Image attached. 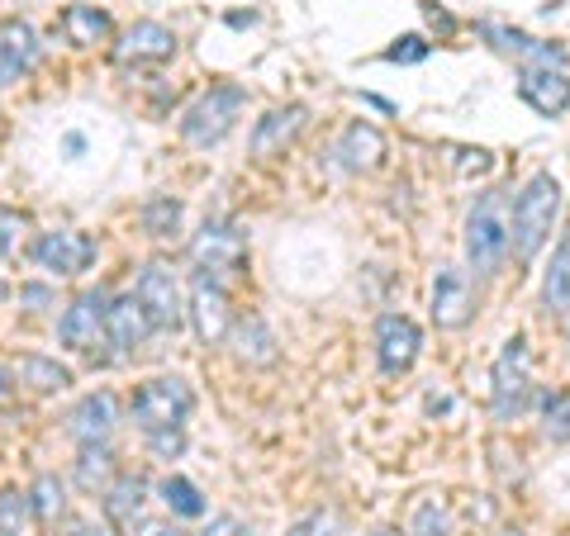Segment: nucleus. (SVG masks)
Here are the masks:
<instances>
[{
	"label": "nucleus",
	"mask_w": 570,
	"mask_h": 536,
	"mask_svg": "<svg viewBox=\"0 0 570 536\" xmlns=\"http://www.w3.org/2000/svg\"><path fill=\"white\" fill-rule=\"evenodd\" d=\"M542 304H547V314H566V304H570V234L557 247V257H551V271L542 280Z\"/></svg>",
	"instance_id": "25"
},
{
	"label": "nucleus",
	"mask_w": 570,
	"mask_h": 536,
	"mask_svg": "<svg viewBox=\"0 0 570 536\" xmlns=\"http://www.w3.org/2000/svg\"><path fill=\"white\" fill-rule=\"evenodd\" d=\"M305 119H309L305 105H281V110L262 115L257 129H253V157H262V162L266 157H281L299 133H305Z\"/></svg>",
	"instance_id": "19"
},
{
	"label": "nucleus",
	"mask_w": 570,
	"mask_h": 536,
	"mask_svg": "<svg viewBox=\"0 0 570 536\" xmlns=\"http://www.w3.org/2000/svg\"><path fill=\"white\" fill-rule=\"evenodd\" d=\"M134 295H138V304H142V314H148L153 332H176V328L186 324L181 280L171 276V266H163V261H148V266H142V271H138Z\"/></svg>",
	"instance_id": "7"
},
{
	"label": "nucleus",
	"mask_w": 570,
	"mask_h": 536,
	"mask_svg": "<svg viewBox=\"0 0 570 536\" xmlns=\"http://www.w3.org/2000/svg\"><path fill=\"white\" fill-rule=\"evenodd\" d=\"M190 324H195V337H200L205 347H219L228 332H234V309H228V290L219 280H209L195 271L190 280Z\"/></svg>",
	"instance_id": "10"
},
{
	"label": "nucleus",
	"mask_w": 570,
	"mask_h": 536,
	"mask_svg": "<svg viewBox=\"0 0 570 536\" xmlns=\"http://www.w3.org/2000/svg\"><path fill=\"white\" fill-rule=\"evenodd\" d=\"M509 257V200L504 190H485L466 214V266L475 280L499 276V266Z\"/></svg>",
	"instance_id": "2"
},
{
	"label": "nucleus",
	"mask_w": 570,
	"mask_h": 536,
	"mask_svg": "<svg viewBox=\"0 0 570 536\" xmlns=\"http://www.w3.org/2000/svg\"><path fill=\"white\" fill-rule=\"evenodd\" d=\"M234 343H238V356H243V361H253V366L276 361V337H272V328H266L257 314L234 318Z\"/></svg>",
	"instance_id": "24"
},
{
	"label": "nucleus",
	"mask_w": 570,
	"mask_h": 536,
	"mask_svg": "<svg viewBox=\"0 0 570 536\" xmlns=\"http://www.w3.org/2000/svg\"><path fill=\"white\" fill-rule=\"evenodd\" d=\"M148 536H186L181 527H148Z\"/></svg>",
	"instance_id": "39"
},
{
	"label": "nucleus",
	"mask_w": 570,
	"mask_h": 536,
	"mask_svg": "<svg viewBox=\"0 0 570 536\" xmlns=\"http://www.w3.org/2000/svg\"><path fill=\"white\" fill-rule=\"evenodd\" d=\"M471 271H461V266H442L433 276V324L442 332H456L471 324Z\"/></svg>",
	"instance_id": "13"
},
{
	"label": "nucleus",
	"mask_w": 570,
	"mask_h": 536,
	"mask_svg": "<svg viewBox=\"0 0 570 536\" xmlns=\"http://www.w3.org/2000/svg\"><path fill=\"white\" fill-rule=\"evenodd\" d=\"M6 295H10V285H6V280H0V299H6Z\"/></svg>",
	"instance_id": "41"
},
{
	"label": "nucleus",
	"mask_w": 570,
	"mask_h": 536,
	"mask_svg": "<svg viewBox=\"0 0 570 536\" xmlns=\"http://www.w3.org/2000/svg\"><path fill=\"white\" fill-rule=\"evenodd\" d=\"M480 33H485V39H490L499 52L519 58L523 67H561V71H566V48L547 43V39H532V33L509 29V24H480Z\"/></svg>",
	"instance_id": "18"
},
{
	"label": "nucleus",
	"mask_w": 570,
	"mask_h": 536,
	"mask_svg": "<svg viewBox=\"0 0 570 536\" xmlns=\"http://www.w3.org/2000/svg\"><path fill=\"white\" fill-rule=\"evenodd\" d=\"M519 96L538 115L557 119V115L570 110V71H561V67H523L519 71Z\"/></svg>",
	"instance_id": "15"
},
{
	"label": "nucleus",
	"mask_w": 570,
	"mask_h": 536,
	"mask_svg": "<svg viewBox=\"0 0 570 536\" xmlns=\"http://www.w3.org/2000/svg\"><path fill=\"white\" fill-rule=\"evenodd\" d=\"M371 536H400V532H390V527H381V532H371Z\"/></svg>",
	"instance_id": "40"
},
{
	"label": "nucleus",
	"mask_w": 570,
	"mask_h": 536,
	"mask_svg": "<svg viewBox=\"0 0 570 536\" xmlns=\"http://www.w3.org/2000/svg\"><path fill=\"white\" fill-rule=\"evenodd\" d=\"M566 318H570V304H566Z\"/></svg>",
	"instance_id": "43"
},
{
	"label": "nucleus",
	"mask_w": 570,
	"mask_h": 536,
	"mask_svg": "<svg viewBox=\"0 0 570 536\" xmlns=\"http://www.w3.org/2000/svg\"><path fill=\"white\" fill-rule=\"evenodd\" d=\"M10 395H14V375H10L6 366H0V404H6Z\"/></svg>",
	"instance_id": "38"
},
{
	"label": "nucleus",
	"mask_w": 570,
	"mask_h": 536,
	"mask_svg": "<svg viewBox=\"0 0 570 536\" xmlns=\"http://www.w3.org/2000/svg\"><path fill=\"white\" fill-rule=\"evenodd\" d=\"M409 536H452V508L442 498H419L409 513Z\"/></svg>",
	"instance_id": "27"
},
{
	"label": "nucleus",
	"mask_w": 570,
	"mask_h": 536,
	"mask_svg": "<svg viewBox=\"0 0 570 536\" xmlns=\"http://www.w3.org/2000/svg\"><path fill=\"white\" fill-rule=\"evenodd\" d=\"M176 58V33L157 20H138L119 33L115 43V62L119 67H157V62H171Z\"/></svg>",
	"instance_id": "12"
},
{
	"label": "nucleus",
	"mask_w": 570,
	"mask_h": 536,
	"mask_svg": "<svg viewBox=\"0 0 570 536\" xmlns=\"http://www.w3.org/2000/svg\"><path fill=\"white\" fill-rule=\"evenodd\" d=\"M190 408H195V395L181 375H157V380H142L134 389L129 414L138 423V433L153 437V433H176L190 418Z\"/></svg>",
	"instance_id": "4"
},
{
	"label": "nucleus",
	"mask_w": 570,
	"mask_h": 536,
	"mask_svg": "<svg viewBox=\"0 0 570 536\" xmlns=\"http://www.w3.org/2000/svg\"><path fill=\"white\" fill-rule=\"evenodd\" d=\"M29 494V508H33V523H58L62 508H67V485L58 475H39L33 479V489Z\"/></svg>",
	"instance_id": "26"
},
{
	"label": "nucleus",
	"mask_w": 570,
	"mask_h": 536,
	"mask_svg": "<svg viewBox=\"0 0 570 536\" xmlns=\"http://www.w3.org/2000/svg\"><path fill=\"white\" fill-rule=\"evenodd\" d=\"M142 504H148V479L142 475H119L110 489H105V513L115 517V523H134L142 517Z\"/></svg>",
	"instance_id": "23"
},
{
	"label": "nucleus",
	"mask_w": 570,
	"mask_h": 536,
	"mask_svg": "<svg viewBox=\"0 0 570 536\" xmlns=\"http://www.w3.org/2000/svg\"><path fill=\"white\" fill-rule=\"evenodd\" d=\"M142 224H148L153 238H171L176 228H181V205L176 200H153L148 209H142Z\"/></svg>",
	"instance_id": "33"
},
{
	"label": "nucleus",
	"mask_w": 570,
	"mask_h": 536,
	"mask_svg": "<svg viewBox=\"0 0 570 536\" xmlns=\"http://www.w3.org/2000/svg\"><path fill=\"white\" fill-rule=\"evenodd\" d=\"M105 337H110V347L119 356H134L153 337V324H148V314H142V304H138L134 290L115 295L110 304H105Z\"/></svg>",
	"instance_id": "14"
},
{
	"label": "nucleus",
	"mask_w": 570,
	"mask_h": 536,
	"mask_svg": "<svg viewBox=\"0 0 570 536\" xmlns=\"http://www.w3.org/2000/svg\"><path fill=\"white\" fill-rule=\"evenodd\" d=\"M29 257L39 261V271L48 276H81L86 266L96 261V238L81 234V228H48V234H39V242L29 247Z\"/></svg>",
	"instance_id": "9"
},
{
	"label": "nucleus",
	"mask_w": 570,
	"mask_h": 536,
	"mask_svg": "<svg viewBox=\"0 0 570 536\" xmlns=\"http://www.w3.org/2000/svg\"><path fill=\"white\" fill-rule=\"evenodd\" d=\"M542 437L547 441H570V389L551 395L542 404Z\"/></svg>",
	"instance_id": "32"
},
{
	"label": "nucleus",
	"mask_w": 570,
	"mask_h": 536,
	"mask_svg": "<svg viewBox=\"0 0 570 536\" xmlns=\"http://www.w3.org/2000/svg\"><path fill=\"white\" fill-rule=\"evenodd\" d=\"M190 261L200 266V276L224 285L228 276L243 271V261H247V234H243L238 224H228V219H214V224H205L200 234L190 238Z\"/></svg>",
	"instance_id": "6"
},
{
	"label": "nucleus",
	"mask_w": 570,
	"mask_h": 536,
	"mask_svg": "<svg viewBox=\"0 0 570 536\" xmlns=\"http://www.w3.org/2000/svg\"><path fill=\"white\" fill-rule=\"evenodd\" d=\"M33 523V508H29V494L24 489H0V536H24Z\"/></svg>",
	"instance_id": "30"
},
{
	"label": "nucleus",
	"mask_w": 570,
	"mask_h": 536,
	"mask_svg": "<svg viewBox=\"0 0 570 536\" xmlns=\"http://www.w3.org/2000/svg\"><path fill=\"white\" fill-rule=\"evenodd\" d=\"M337 532V517L333 513H309V517H299V523L285 532V536H333Z\"/></svg>",
	"instance_id": "34"
},
{
	"label": "nucleus",
	"mask_w": 570,
	"mask_h": 536,
	"mask_svg": "<svg viewBox=\"0 0 570 536\" xmlns=\"http://www.w3.org/2000/svg\"><path fill=\"white\" fill-rule=\"evenodd\" d=\"M200 536H253V527H247L243 517H234V513H219V517H209Z\"/></svg>",
	"instance_id": "35"
},
{
	"label": "nucleus",
	"mask_w": 570,
	"mask_h": 536,
	"mask_svg": "<svg viewBox=\"0 0 570 536\" xmlns=\"http://www.w3.org/2000/svg\"><path fill=\"white\" fill-rule=\"evenodd\" d=\"M157 494H163V504H167L176 517H205V494L195 489L186 475H167Z\"/></svg>",
	"instance_id": "29"
},
{
	"label": "nucleus",
	"mask_w": 570,
	"mask_h": 536,
	"mask_svg": "<svg viewBox=\"0 0 570 536\" xmlns=\"http://www.w3.org/2000/svg\"><path fill=\"white\" fill-rule=\"evenodd\" d=\"M419 351H423V328L409 314H381L376 318V361L385 375L414 370Z\"/></svg>",
	"instance_id": "11"
},
{
	"label": "nucleus",
	"mask_w": 570,
	"mask_h": 536,
	"mask_svg": "<svg viewBox=\"0 0 570 536\" xmlns=\"http://www.w3.org/2000/svg\"><path fill=\"white\" fill-rule=\"evenodd\" d=\"M532 395V351H528V337L513 332L504 351L494 356V370H490V404H494V418L499 423H513L523 414V404Z\"/></svg>",
	"instance_id": "5"
},
{
	"label": "nucleus",
	"mask_w": 570,
	"mask_h": 536,
	"mask_svg": "<svg viewBox=\"0 0 570 536\" xmlns=\"http://www.w3.org/2000/svg\"><path fill=\"white\" fill-rule=\"evenodd\" d=\"M39 67V33L29 20H0V86L29 77Z\"/></svg>",
	"instance_id": "17"
},
{
	"label": "nucleus",
	"mask_w": 570,
	"mask_h": 536,
	"mask_svg": "<svg viewBox=\"0 0 570 536\" xmlns=\"http://www.w3.org/2000/svg\"><path fill=\"white\" fill-rule=\"evenodd\" d=\"M243 110H247V91L238 81L209 86V91L181 115V138L190 142V148H214V142H224L238 129Z\"/></svg>",
	"instance_id": "3"
},
{
	"label": "nucleus",
	"mask_w": 570,
	"mask_h": 536,
	"mask_svg": "<svg viewBox=\"0 0 570 536\" xmlns=\"http://www.w3.org/2000/svg\"><path fill=\"white\" fill-rule=\"evenodd\" d=\"M148 441H153L157 456H176V451H181V427H176V433H153Z\"/></svg>",
	"instance_id": "37"
},
{
	"label": "nucleus",
	"mask_w": 570,
	"mask_h": 536,
	"mask_svg": "<svg viewBox=\"0 0 570 536\" xmlns=\"http://www.w3.org/2000/svg\"><path fill=\"white\" fill-rule=\"evenodd\" d=\"M110 14H105L100 6H67L62 10V33H67V43L71 48H96V43H105L110 39Z\"/></svg>",
	"instance_id": "22"
},
{
	"label": "nucleus",
	"mask_w": 570,
	"mask_h": 536,
	"mask_svg": "<svg viewBox=\"0 0 570 536\" xmlns=\"http://www.w3.org/2000/svg\"><path fill=\"white\" fill-rule=\"evenodd\" d=\"M385 157V133L371 119H352L333 142V162L343 171H376Z\"/></svg>",
	"instance_id": "16"
},
{
	"label": "nucleus",
	"mask_w": 570,
	"mask_h": 536,
	"mask_svg": "<svg viewBox=\"0 0 570 536\" xmlns=\"http://www.w3.org/2000/svg\"><path fill=\"white\" fill-rule=\"evenodd\" d=\"M105 304H110V295H105V290H81V295L62 309L58 337H62L67 351L96 356L105 343H110V337H105Z\"/></svg>",
	"instance_id": "8"
},
{
	"label": "nucleus",
	"mask_w": 570,
	"mask_h": 536,
	"mask_svg": "<svg viewBox=\"0 0 570 536\" xmlns=\"http://www.w3.org/2000/svg\"><path fill=\"white\" fill-rule=\"evenodd\" d=\"M115 423H119V399L110 395V389H100V395H86L77 408H71L67 433L81 446H96V441H110Z\"/></svg>",
	"instance_id": "20"
},
{
	"label": "nucleus",
	"mask_w": 570,
	"mask_h": 536,
	"mask_svg": "<svg viewBox=\"0 0 570 536\" xmlns=\"http://www.w3.org/2000/svg\"><path fill=\"white\" fill-rule=\"evenodd\" d=\"M499 536H523V532H499Z\"/></svg>",
	"instance_id": "42"
},
{
	"label": "nucleus",
	"mask_w": 570,
	"mask_h": 536,
	"mask_svg": "<svg viewBox=\"0 0 570 536\" xmlns=\"http://www.w3.org/2000/svg\"><path fill=\"white\" fill-rule=\"evenodd\" d=\"M24 247H29V214L0 209V257H20Z\"/></svg>",
	"instance_id": "31"
},
{
	"label": "nucleus",
	"mask_w": 570,
	"mask_h": 536,
	"mask_svg": "<svg viewBox=\"0 0 570 536\" xmlns=\"http://www.w3.org/2000/svg\"><path fill=\"white\" fill-rule=\"evenodd\" d=\"M14 385L33 389V395H62V389H71V370L62 361H52V356H39V351H24L14 356Z\"/></svg>",
	"instance_id": "21"
},
{
	"label": "nucleus",
	"mask_w": 570,
	"mask_h": 536,
	"mask_svg": "<svg viewBox=\"0 0 570 536\" xmlns=\"http://www.w3.org/2000/svg\"><path fill=\"white\" fill-rule=\"evenodd\" d=\"M385 58H390V62H423V58H428V43L419 39V33H409V39H400L395 48L385 52Z\"/></svg>",
	"instance_id": "36"
},
{
	"label": "nucleus",
	"mask_w": 570,
	"mask_h": 536,
	"mask_svg": "<svg viewBox=\"0 0 570 536\" xmlns=\"http://www.w3.org/2000/svg\"><path fill=\"white\" fill-rule=\"evenodd\" d=\"M0 133H6V123H0Z\"/></svg>",
	"instance_id": "44"
},
{
	"label": "nucleus",
	"mask_w": 570,
	"mask_h": 536,
	"mask_svg": "<svg viewBox=\"0 0 570 536\" xmlns=\"http://www.w3.org/2000/svg\"><path fill=\"white\" fill-rule=\"evenodd\" d=\"M110 475H115V451L105 441L96 446H81V456H77V479L86 489H105L110 485Z\"/></svg>",
	"instance_id": "28"
},
{
	"label": "nucleus",
	"mask_w": 570,
	"mask_h": 536,
	"mask_svg": "<svg viewBox=\"0 0 570 536\" xmlns=\"http://www.w3.org/2000/svg\"><path fill=\"white\" fill-rule=\"evenodd\" d=\"M561 219V181L551 171H532L509 209V247L519 261H532L551 242V228Z\"/></svg>",
	"instance_id": "1"
}]
</instances>
